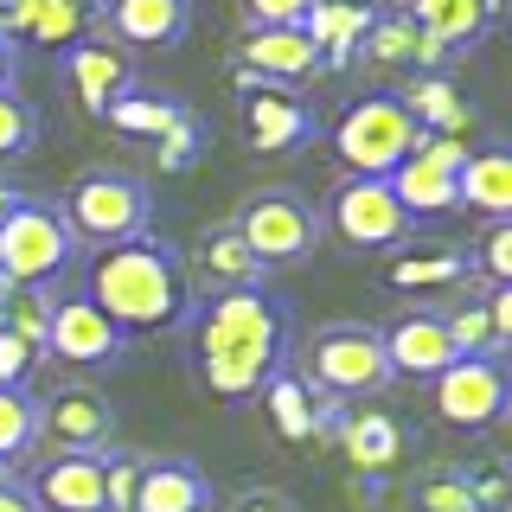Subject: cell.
<instances>
[{"label":"cell","mask_w":512,"mask_h":512,"mask_svg":"<svg viewBox=\"0 0 512 512\" xmlns=\"http://www.w3.org/2000/svg\"><path fill=\"white\" fill-rule=\"evenodd\" d=\"M186 320H192L199 384L218 404H244L282 372V352H288L282 295H269V288H224V295H205Z\"/></svg>","instance_id":"6da1fadb"},{"label":"cell","mask_w":512,"mask_h":512,"mask_svg":"<svg viewBox=\"0 0 512 512\" xmlns=\"http://www.w3.org/2000/svg\"><path fill=\"white\" fill-rule=\"evenodd\" d=\"M84 295L116 320L128 340H135V333H173V327H186V314H192L186 256L154 231L128 237V244H109L90 263Z\"/></svg>","instance_id":"7a4b0ae2"},{"label":"cell","mask_w":512,"mask_h":512,"mask_svg":"<svg viewBox=\"0 0 512 512\" xmlns=\"http://www.w3.org/2000/svg\"><path fill=\"white\" fill-rule=\"evenodd\" d=\"M416 141H423V128H416V116L391 90L359 96V103L333 122V154L352 167V180H384V173H397L416 154Z\"/></svg>","instance_id":"3957f363"},{"label":"cell","mask_w":512,"mask_h":512,"mask_svg":"<svg viewBox=\"0 0 512 512\" xmlns=\"http://www.w3.org/2000/svg\"><path fill=\"white\" fill-rule=\"evenodd\" d=\"M71 263H77V237L52 199H20L0 218V282L52 288Z\"/></svg>","instance_id":"277c9868"},{"label":"cell","mask_w":512,"mask_h":512,"mask_svg":"<svg viewBox=\"0 0 512 512\" xmlns=\"http://www.w3.org/2000/svg\"><path fill=\"white\" fill-rule=\"evenodd\" d=\"M58 212H64V224H71L77 244L109 250V244H128V237L148 231L154 205H148V186H141L135 173H122V167H90L84 180L64 192Z\"/></svg>","instance_id":"5b68a950"},{"label":"cell","mask_w":512,"mask_h":512,"mask_svg":"<svg viewBox=\"0 0 512 512\" xmlns=\"http://www.w3.org/2000/svg\"><path fill=\"white\" fill-rule=\"evenodd\" d=\"M301 384L320 397H372L391 384V365H384V346H378V327L365 320H333L320 327L308 352H301Z\"/></svg>","instance_id":"8992f818"},{"label":"cell","mask_w":512,"mask_h":512,"mask_svg":"<svg viewBox=\"0 0 512 512\" xmlns=\"http://www.w3.org/2000/svg\"><path fill=\"white\" fill-rule=\"evenodd\" d=\"M231 231L244 237V250L256 256L263 269L276 263H301L314 244H320V212L301 192H256V199H244V212L231 218Z\"/></svg>","instance_id":"52a82bcc"},{"label":"cell","mask_w":512,"mask_h":512,"mask_svg":"<svg viewBox=\"0 0 512 512\" xmlns=\"http://www.w3.org/2000/svg\"><path fill=\"white\" fill-rule=\"evenodd\" d=\"M429 410L448 429H493L506 416V365L500 359H455L429 378Z\"/></svg>","instance_id":"ba28073f"},{"label":"cell","mask_w":512,"mask_h":512,"mask_svg":"<svg viewBox=\"0 0 512 512\" xmlns=\"http://www.w3.org/2000/svg\"><path fill=\"white\" fill-rule=\"evenodd\" d=\"M327 224L346 250H397L410 237V212L391 199L384 180H346L327 199Z\"/></svg>","instance_id":"9c48e42d"},{"label":"cell","mask_w":512,"mask_h":512,"mask_svg":"<svg viewBox=\"0 0 512 512\" xmlns=\"http://www.w3.org/2000/svg\"><path fill=\"white\" fill-rule=\"evenodd\" d=\"M128 352V333L96 308L90 295H64L52 301V327H45V359H64L77 372H96V365H116Z\"/></svg>","instance_id":"30bf717a"},{"label":"cell","mask_w":512,"mask_h":512,"mask_svg":"<svg viewBox=\"0 0 512 512\" xmlns=\"http://www.w3.org/2000/svg\"><path fill=\"white\" fill-rule=\"evenodd\" d=\"M39 436H52L58 455H103L116 436V404L96 384H64L39 404Z\"/></svg>","instance_id":"8fae6325"},{"label":"cell","mask_w":512,"mask_h":512,"mask_svg":"<svg viewBox=\"0 0 512 512\" xmlns=\"http://www.w3.org/2000/svg\"><path fill=\"white\" fill-rule=\"evenodd\" d=\"M64 84L77 90V103L90 116H109L122 96L141 90V71L116 39H77V45H64Z\"/></svg>","instance_id":"7c38bea8"},{"label":"cell","mask_w":512,"mask_h":512,"mask_svg":"<svg viewBox=\"0 0 512 512\" xmlns=\"http://www.w3.org/2000/svg\"><path fill=\"white\" fill-rule=\"evenodd\" d=\"M378 346H384V365H391V378H423V384L461 359L455 340H448V327H442V314H429V308L397 314L391 327H378Z\"/></svg>","instance_id":"4fadbf2b"},{"label":"cell","mask_w":512,"mask_h":512,"mask_svg":"<svg viewBox=\"0 0 512 512\" xmlns=\"http://www.w3.org/2000/svg\"><path fill=\"white\" fill-rule=\"evenodd\" d=\"M244 71L256 84H308V77H333L327 58L301 26H256L244 32Z\"/></svg>","instance_id":"5bb4252c"},{"label":"cell","mask_w":512,"mask_h":512,"mask_svg":"<svg viewBox=\"0 0 512 512\" xmlns=\"http://www.w3.org/2000/svg\"><path fill=\"white\" fill-rule=\"evenodd\" d=\"M26 493L39 500V512H109L103 455H52Z\"/></svg>","instance_id":"9a60e30c"},{"label":"cell","mask_w":512,"mask_h":512,"mask_svg":"<svg viewBox=\"0 0 512 512\" xmlns=\"http://www.w3.org/2000/svg\"><path fill=\"white\" fill-rule=\"evenodd\" d=\"M103 26L116 45H141V52H167L192 32V0H103Z\"/></svg>","instance_id":"2e32d148"},{"label":"cell","mask_w":512,"mask_h":512,"mask_svg":"<svg viewBox=\"0 0 512 512\" xmlns=\"http://www.w3.org/2000/svg\"><path fill=\"white\" fill-rule=\"evenodd\" d=\"M103 20V13L90 7V0H7L0 7V39H39V45H77L90 39V26Z\"/></svg>","instance_id":"e0dca14e"},{"label":"cell","mask_w":512,"mask_h":512,"mask_svg":"<svg viewBox=\"0 0 512 512\" xmlns=\"http://www.w3.org/2000/svg\"><path fill=\"white\" fill-rule=\"evenodd\" d=\"M365 64H378V71H442V45L423 39V26L410 20L404 7H378L372 26H365V45H359Z\"/></svg>","instance_id":"ac0fdd59"},{"label":"cell","mask_w":512,"mask_h":512,"mask_svg":"<svg viewBox=\"0 0 512 512\" xmlns=\"http://www.w3.org/2000/svg\"><path fill=\"white\" fill-rule=\"evenodd\" d=\"M314 109L301 103V96H288V90H269V84H256L244 96V135H250V148H263V154H288V148H301V141H314Z\"/></svg>","instance_id":"d6986e66"},{"label":"cell","mask_w":512,"mask_h":512,"mask_svg":"<svg viewBox=\"0 0 512 512\" xmlns=\"http://www.w3.org/2000/svg\"><path fill=\"white\" fill-rule=\"evenodd\" d=\"M212 480L199 461H141L128 512H212Z\"/></svg>","instance_id":"ffe728a7"},{"label":"cell","mask_w":512,"mask_h":512,"mask_svg":"<svg viewBox=\"0 0 512 512\" xmlns=\"http://www.w3.org/2000/svg\"><path fill=\"white\" fill-rule=\"evenodd\" d=\"M372 13H378V0H314L301 32H308L314 52L327 58V71H346V64H359V45H365Z\"/></svg>","instance_id":"44dd1931"},{"label":"cell","mask_w":512,"mask_h":512,"mask_svg":"<svg viewBox=\"0 0 512 512\" xmlns=\"http://www.w3.org/2000/svg\"><path fill=\"white\" fill-rule=\"evenodd\" d=\"M384 186H391V199L410 212V224H416V218L455 212V167L429 154V141H416V154H410L397 173H384Z\"/></svg>","instance_id":"7402d4cb"},{"label":"cell","mask_w":512,"mask_h":512,"mask_svg":"<svg viewBox=\"0 0 512 512\" xmlns=\"http://www.w3.org/2000/svg\"><path fill=\"white\" fill-rule=\"evenodd\" d=\"M256 397L269 404V416H276V429H282L288 442H308V436H320V429H340L333 397H327V404H314L320 391H308V384H301V372H288V365H282V372L269 378Z\"/></svg>","instance_id":"603a6c76"},{"label":"cell","mask_w":512,"mask_h":512,"mask_svg":"<svg viewBox=\"0 0 512 512\" xmlns=\"http://www.w3.org/2000/svg\"><path fill=\"white\" fill-rule=\"evenodd\" d=\"M455 212H480V218H506L512 212V160L500 148H480L461 160L455 173Z\"/></svg>","instance_id":"cb8c5ba5"},{"label":"cell","mask_w":512,"mask_h":512,"mask_svg":"<svg viewBox=\"0 0 512 512\" xmlns=\"http://www.w3.org/2000/svg\"><path fill=\"white\" fill-rule=\"evenodd\" d=\"M410 20L423 26V39L429 45H442V52H461V45H474L480 32L493 26V0H410Z\"/></svg>","instance_id":"d4e9b609"},{"label":"cell","mask_w":512,"mask_h":512,"mask_svg":"<svg viewBox=\"0 0 512 512\" xmlns=\"http://www.w3.org/2000/svg\"><path fill=\"white\" fill-rule=\"evenodd\" d=\"M199 276L212 295H224V288H263V263L244 250V237L231 224H218V231L199 237Z\"/></svg>","instance_id":"484cf974"},{"label":"cell","mask_w":512,"mask_h":512,"mask_svg":"<svg viewBox=\"0 0 512 512\" xmlns=\"http://www.w3.org/2000/svg\"><path fill=\"white\" fill-rule=\"evenodd\" d=\"M468 269H474V256H461V250H448V244H423V250L391 256L384 282H391V288H448V282L468 276Z\"/></svg>","instance_id":"4316f807"},{"label":"cell","mask_w":512,"mask_h":512,"mask_svg":"<svg viewBox=\"0 0 512 512\" xmlns=\"http://www.w3.org/2000/svg\"><path fill=\"white\" fill-rule=\"evenodd\" d=\"M39 448V397L26 384H0V468L26 461Z\"/></svg>","instance_id":"83f0119b"},{"label":"cell","mask_w":512,"mask_h":512,"mask_svg":"<svg viewBox=\"0 0 512 512\" xmlns=\"http://www.w3.org/2000/svg\"><path fill=\"white\" fill-rule=\"evenodd\" d=\"M340 442H346V455L359 461L365 474L391 468V461H397V448H404L397 423H391V416H378V410H365V416H352V423H340Z\"/></svg>","instance_id":"f1b7e54d"},{"label":"cell","mask_w":512,"mask_h":512,"mask_svg":"<svg viewBox=\"0 0 512 512\" xmlns=\"http://www.w3.org/2000/svg\"><path fill=\"white\" fill-rule=\"evenodd\" d=\"M186 116V103L180 96H148V90H135V96H122L116 109H109V128H122V135H148V141H160L173 122Z\"/></svg>","instance_id":"f546056e"},{"label":"cell","mask_w":512,"mask_h":512,"mask_svg":"<svg viewBox=\"0 0 512 512\" xmlns=\"http://www.w3.org/2000/svg\"><path fill=\"white\" fill-rule=\"evenodd\" d=\"M45 327H52V295H45V288L0 282V333H20L26 346L45 352Z\"/></svg>","instance_id":"4dcf8cb0"},{"label":"cell","mask_w":512,"mask_h":512,"mask_svg":"<svg viewBox=\"0 0 512 512\" xmlns=\"http://www.w3.org/2000/svg\"><path fill=\"white\" fill-rule=\"evenodd\" d=\"M39 141V109L20 90H0V160H20Z\"/></svg>","instance_id":"1f68e13d"},{"label":"cell","mask_w":512,"mask_h":512,"mask_svg":"<svg viewBox=\"0 0 512 512\" xmlns=\"http://www.w3.org/2000/svg\"><path fill=\"white\" fill-rule=\"evenodd\" d=\"M416 506H423V512H480L474 487H468V474H455V468L429 474L423 487H416Z\"/></svg>","instance_id":"d6a6232c"},{"label":"cell","mask_w":512,"mask_h":512,"mask_svg":"<svg viewBox=\"0 0 512 512\" xmlns=\"http://www.w3.org/2000/svg\"><path fill=\"white\" fill-rule=\"evenodd\" d=\"M154 148H160V167H167V173H186L192 160H199V148H205V122H199V116H192V109H186V116L173 122L167 135L154 141Z\"/></svg>","instance_id":"836d02e7"},{"label":"cell","mask_w":512,"mask_h":512,"mask_svg":"<svg viewBox=\"0 0 512 512\" xmlns=\"http://www.w3.org/2000/svg\"><path fill=\"white\" fill-rule=\"evenodd\" d=\"M480 269L493 276V288L512 282V224H506V218H493L487 237H480Z\"/></svg>","instance_id":"e575fe53"},{"label":"cell","mask_w":512,"mask_h":512,"mask_svg":"<svg viewBox=\"0 0 512 512\" xmlns=\"http://www.w3.org/2000/svg\"><path fill=\"white\" fill-rule=\"evenodd\" d=\"M308 7L314 0H244V20H250V32L256 26H301Z\"/></svg>","instance_id":"d590c367"},{"label":"cell","mask_w":512,"mask_h":512,"mask_svg":"<svg viewBox=\"0 0 512 512\" xmlns=\"http://www.w3.org/2000/svg\"><path fill=\"white\" fill-rule=\"evenodd\" d=\"M39 359H45V352H39V346H26L20 333H0V384H26Z\"/></svg>","instance_id":"8d00e7d4"},{"label":"cell","mask_w":512,"mask_h":512,"mask_svg":"<svg viewBox=\"0 0 512 512\" xmlns=\"http://www.w3.org/2000/svg\"><path fill=\"white\" fill-rule=\"evenodd\" d=\"M103 474H109V512H128V500H135V474H141V455H103Z\"/></svg>","instance_id":"74e56055"},{"label":"cell","mask_w":512,"mask_h":512,"mask_svg":"<svg viewBox=\"0 0 512 512\" xmlns=\"http://www.w3.org/2000/svg\"><path fill=\"white\" fill-rule=\"evenodd\" d=\"M231 512H301L288 493H276V487H250V493H237L231 500Z\"/></svg>","instance_id":"f35d334b"},{"label":"cell","mask_w":512,"mask_h":512,"mask_svg":"<svg viewBox=\"0 0 512 512\" xmlns=\"http://www.w3.org/2000/svg\"><path fill=\"white\" fill-rule=\"evenodd\" d=\"M487 327H493V346L506 352V340H512V288H493V301H487Z\"/></svg>","instance_id":"ab89813d"},{"label":"cell","mask_w":512,"mask_h":512,"mask_svg":"<svg viewBox=\"0 0 512 512\" xmlns=\"http://www.w3.org/2000/svg\"><path fill=\"white\" fill-rule=\"evenodd\" d=\"M0 512H39V500H32L20 480H0Z\"/></svg>","instance_id":"60d3db41"},{"label":"cell","mask_w":512,"mask_h":512,"mask_svg":"<svg viewBox=\"0 0 512 512\" xmlns=\"http://www.w3.org/2000/svg\"><path fill=\"white\" fill-rule=\"evenodd\" d=\"M13 71H20V52L0 39V90H13Z\"/></svg>","instance_id":"b9f144b4"},{"label":"cell","mask_w":512,"mask_h":512,"mask_svg":"<svg viewBox=\"0 0 512 512\" xmlns=\"http://www.w3.org/2000/svg\"><path fill=\"white\" fill-rule=\"evenodd\" d=\"M20 199H26V192H13V186H0V218H7V212H13V205H20Z\"/></svg>","instance_id":"7bdbcfd3"},{"label":"cell","mask_w":512,"mask_h":512,"mask_svg":"<svg viewBox=\"0 0 512 512\" xmlns=\"http://www.w3.org/2000/svg\"><path fill=\"white\" fill-rule=\"evenodd\" d=\"M0 480H7V468H0Z\"/></svg>","instance_id":"ee69618b"}]
</instances>
